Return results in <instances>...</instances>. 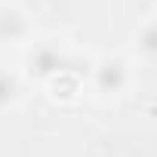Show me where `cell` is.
Here are the masks:
<instances>
[{
    "label": "cell",
    "instance_id": "obj_1",
    "mask_svg": "<svg viewBox=\"0 0 157 157\" xmlns=\"http://www.w3.org/2000/svg\"><path fill=\"white\" fill-rule=\"evenodd\" d=\"M65 71H77V59H74L68 43H62V40H40V43L28 46V52H25V74L31 80L49 83L52 77H59Z\"/></svg>",
    "mask_w": 157,
    "mask_h": 157
},
{
    "label": "cell",
    "instance_id": "obj_2",
    "mask_svg": "<svg viewBox=\"0 0 157 157\" xmlns=\"http://www.w3.org/2000/svg\"><path fill=\"white\" fill-rule=\"evenodd\" d=\"M129 86V62L123 56H99L93 65V80L90 90L96 93L99 102H114L117 96H123Z\"/></svg>",
    "mask_w": 157,
    "mask_h": 157
},
{
    "label": "cell",
    "instance_id": "obj_3",
    "mask_svg": "<svg viewBox=\"0 0 157 157\" xmlns=\"http://www.w3.org/2000/svg\"><path fill=\"white\" fill-rule=\"evenodd\" d=\"M31 40V19L22 6L3 3L0 6V46L13 43H28Z\"/></svg>",
    "mask_w": 157,
    "mask_h": 157
},
{
    "label": "cell",
    "instance_id": "obj_4",
    "mask_svg": "<svg viewBox=\"0 0 157 157\" xmlns=\"http://www.w3.org/2000/svg\"><path fill=\"white\" fill-rule=\"evenodd\" d=\"M132 56L139 62H151L157 56V22L154 19H145L142 28L132 34Z\"/></svg>",
    "mask_w": 157,
    "mask_h": 157
},
{
    "label": "cell",
    "instance_id": "obj_5",
    "mask_svg": "<svg viewBox=\"0 0 157 157\" xmlns=\"http://www.w3.org/2000/svg\"><path fill=\"white\" fill-rule=\"evenodd\" d=\"M22 99V80H19V74L10 71V68H0V114L16 108Z\"/></svg>",
    "mask_w": 157,
    "mask_h": 157
}]
</instances>
